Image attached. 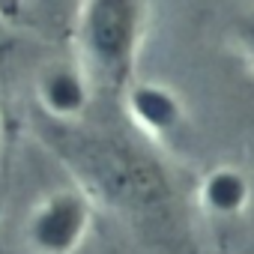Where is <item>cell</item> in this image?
Segmentation results:
<instances>
[{
	"label": "cell",
	"mask_w": 254,
	"mask_h": 254,
	"mask_svg": "<svg viewBox=\"0 0 254 254\" xmlns=\"http://www.w3.org/2000/svg\"><path fill=\"white\" fill-rule=\"evenodd\" d=\"M126 114L135 123V129L153 141L174 138L186 123L183 99L156 81H138L126 87Z\"/></svg>",
	"instance_id": "277c9868"
},
{
	"label": "cell",
	"mask_w": 254,
	"mask_h": 254,
	"mask_svg": "<svg viewBox=\"0 0 254 254\" xmlns=\"http://www.w3.org/2000/svg\"><path fill=\"white\" fill-rule=\"evenodd\" d=\"M93 227V200L84 189L45 194L24 221V242L33 254H78Z\"/></svg>",
	"instance_id": "3957f363"
},
{
	"label": "cell",
	"mask_w": 254,
	"mask_h": 254,
	"mask_svg": "<svg viewBox=\"0 0 254 254\" xmlns=\"http://www.w3.org/2000/svg\"><path fill=\"white\" fill-rule=\"evenodd\" d=\"M72 162L84 171L90 189L138 218L162 215L171 203V183L147 153L114 138L69 141Z\"/></svg>",
	"instance_id": "6da1fadb"
},
{
	"label": "cell",
	"mask_w": 254,
	"mask_h": 254,
	"mask_svg": "<svg viewBox=\"0 0 254 254\" xmlns=\"http://www.w3.org/2000/svg\"><path fill=\"white\" fill-rule=\"evenodd\" d=\"M254 186L236 165H215L197 183V206L215 221H233L251 206Z\"/></svg>",
	"instance_id": "5b68a950"
},
{
	"label": "cell",
	"mask_w": 254,
	"mask_h": 254,
	"mask_svg": "<svg viewBox=\"0 0 254 254\" xmlns=\"http://www.w3.org/2000/svg\"><path fill=\"white\" fill-rule=\"evenodd\" d=\"M236 45L242 51V57L248 60V66L254 69V9L242 15V21L236 24Z\"/></svg>",
	"instance_id": "52a82bcc"
},
{
	"label": "cell",
	"mask_w": 254,
	"mask_h": 254,
	"mask_svg": "<svg viewBox=\"0 0 254 254\" xmlns=\"http://www.w3.org/2000/svg\"><path fill=\"white\" fill-rule=\"evenodd\" d=\"M36 96L42 111L54 120V123H72L87 111L90 102V81L84 78V72L78 66H48L39 75L36 84Z\"/></svg>",
	"instance_id": "8992f818"
},
{
	"label": "cell",
	"mask_w": 254,
	"mask_h": 254,
	"mask_svg": "<svg viewBox=\"0 0 254 254\" xmlns=\"http://www.w3.org/2000/svg\"><path fill=\"white\" fill-rule=\"evenodd\" d=\"M144 0H84L78 9L81 54L93 78L114 90L132 84L144 36Z\"/></svg>",
	"instance_id": "7a4b0ae2"
},
{
	"label": "cell",
	"mask_w": 254,
	"mask_h": 254,
	"mask_svg": "<svg viewBox=\"0 0 254 254\" xmlns=\"http://www.w3.org/2000/svg\"><path fill=\"white\" fill-rule=\"evenodd\" d=\"M72 3H75V6H78V9H81V3H84V0H72Z\"/></svg>",
	"instance_id": "ba28073f"
}]
</instances>
